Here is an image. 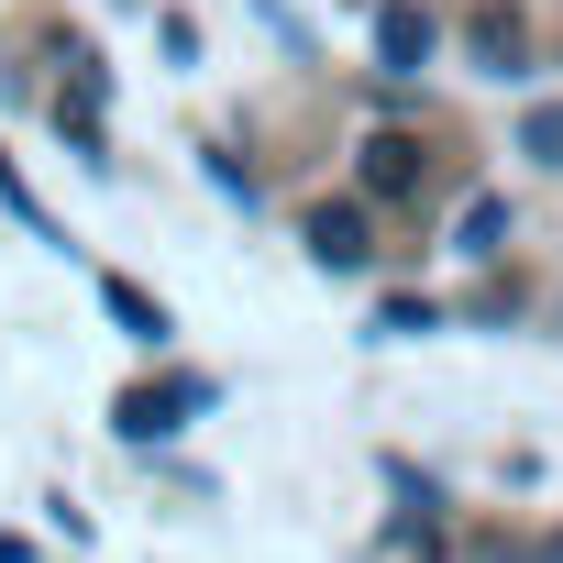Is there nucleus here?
Instances as JSON below:
<instances>
[{"mask_svg":"<svg viewBox=\"0 0 563 563\" xmlns=\"http://www.w3.org/2000/svg\"><path fill=\"white\" fill-rule=\"evenodd\" d=\"M431 12H409V0H387V12H376V56H387V78H420L431 67Z\"/></svg>","mask_w":563,"mask_h":563,"instance_id":"obj_1","label":"nucleus"},{"mask_svg":"<svg viewBox=\"0 0 563 563\" xmlns=\"http://www.w3.org/2000/svg\"><path fill=\"white\" fill-rule=\"evenodd\" d=\"M199 398H210L199 376H166V387H133V398H122V431H133V442H155V431H177V420H188Z\"/></svg>","mask_w":563,"mask_h":563,"instance_id":"obj_2","label":"nucleus"},{"mask_svg":"<svg viewBox=\"0 0 563 563\" xmlns=\"http://www.w3.org/2000/svg\"><path fill=\"white\" fill-rule=\"evenodd\" d=\"M310 254H321L332 276H354V265L376 254V243H365V210H354V199H332V210H310Z\"/></svg>","mask_w":563,"mask_h":563,"instance_id":"obj_3","label":"nucleus"},{"mask_svg":"<svg viewBox=\"0 0 563 563\" xmlns=\"http://www.w3.org/2000/svg\"><path fill=\"white\" fill-rule=\"evenodd\" d=\"M409 188H420V144L409 133H376L365 144V199H409Z\"/></svg>","mask_w":563,"mask_h":563,"instance_id":"obj_4","label":"nucleus"},{"mask_svg":"<svg viewBox=\"0 0 563 563\" xmlns=\"http://www.w3.org/2000/svg\"><path fill=\"white\" fill-rule=\"evenodd\" d=\"M475 56H486L497 78H519V12H497V0H486V12H475Z\"/></svg>","mask_w":563,"mask_h":563,"instance_id":"obj_5","label":"nucleus"},{"mask_svg":"<svg viewBox=\"0 0 563 563\" xmlns=\"http://www.w3.org/2000/svg\"><path fill=\"white\" fill-rule=\"evenodd\" d=\"M111 321H122L133 343H166V310H155L144 288H122V276H111Z\"/></svg>","mask_w":563,"mask_h":563,"instance_id":"obj_6","label":"nucleus"},{"mask_svg":"<svg viewBox=\"0 0 563 563\" xmlns=\"http://www.w3.org/2000/svg\"><path fill=\"white\" fill-rule=\"evenodd\" d=\"M453 243H464V254H497V243H508V199H475V210H464V232H453Z\"/></svg>","mask_w":563,"mask_h":563,"instance_id":"obj_7","label":"nucleus"},{"mask_svg":"<svg viewBox=\"0 0 563 563\" xmlns=\"http://www.w3.org/2000/svg\"><path fill=\"white\" fill-rule=\"evenodd\" d=\"M519 155H541V166H563V100H541V111L519 122Z\"/></svg>","mask_w":563,"mask_h":563,"instance_id":"obj_8","label":"nucleus"},{"mask_svg":"<svg viewBox=\"0 0 563 563\" xmlns=\"http://www.w3.org/2000/svg\"><path fill=\"white\" fill-rule=\"evenodd\" d=\"M376 332H442V310H431V299H387V310H376Z\"/></svg>","mask_w":563,"mask_h":563,"instance_id":"obj_9","label":"nucleus"},{"mask_svg":"<svg viewBox=\"0 0 563 563\" xmlns=\"http://www.w3.org/2000/svg\"><path fill=\"white\" fill-rule=\"evenodd\" d=\"M552 563H563V541H552Z\"/></svg>","mask_w":563,"mask_h":563,"instance_id":"obj_10","label":"nucleus"}]
</instances>
